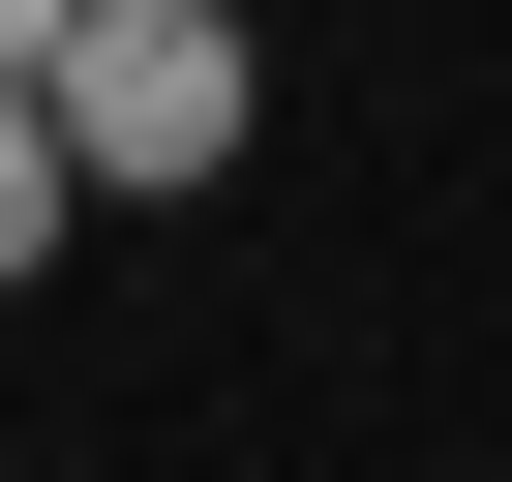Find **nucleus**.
<instances>
[{
    "mask_svg": "<svg viewBox=\"0 0 512 482\" xmlns=\"http://www.w3.org/2000/svg\"><path fill=\"white\" fill-rule=\"evenodd\" d=\"M31 121H61V181H211L241 151V0H61Z\"/></svg>",
    "mask_w": 512,
    "mask_h": 482,
    "instance_id": "obj_1",
    "label": "nucleus"
},
{
    "mask_svg": "<svg viewBox=\"0 0 512 482\" xmlns=\"http://www.w3.org/2000/svg\"><path fill=\"white\" fill-rule=\"evenodd\" d=\"M61 211H91V181H61V121H31V91H0V302H31V272H61Z\"/></svg>",
    "mask_w": 512,
    "mask_h": 482,
    "instance_id": "obj_2",
    "label": "nucleus"
}]
</instances>
